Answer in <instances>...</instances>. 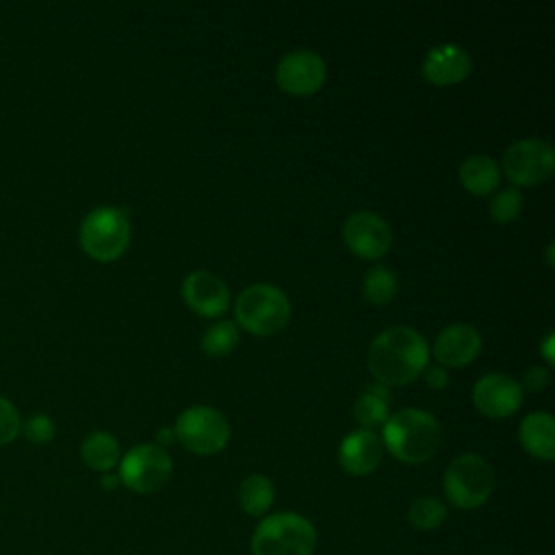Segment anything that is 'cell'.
Wrapping results in <instances>:
<instances>
[{
    "label": "cell",
    "instance_id": "1",
    "mask_svg": "<svg viewBox=\"0 0 555 555\" xmlns=\"http://www.w3.org/2000/svg\"><path fill=\"white\" fill-rule=\"evenodd\" d=\"M373 377L386 386H405L429 364L427 340L408 325H395L373 338L366 351Z\"/></svg>",
    "mask_w": 555,
    "mask_h": 555
},
{
    "label": "cell",
    "instance_id": "2",
    "mask_svg": "<svg viewBox=\"0 0 555 555\" xmlns=\"http://www.w3.org/2000/svg\"><path fill=\"white\" fill-rule=\"evenodd\" d=\"M442 440L440 423L418 408H403L388 414L382 429V444L405 464H423L436 455Z\"/></svg>",
    "mask_w": 555,
    "mask_h": 555
},
{
    "label": "cell",
    "instance_id": "3",
    "mask_svg": "<svg viewBox=\"0 0 555 555\" xmlns=\"http://www.w3.org/2000/svg\"><path fill=\"white\" fill-rule=\"evenodd\" d=\"M314 548V525L293 512L264 516L251 535V555H312Z\"/></svg>",
    "mask_w": 555,
    "mask_h": 555
},
{
    "label": "cell",
    "instance_id": "4",
    "mask_svg": "<svg viewBox=\"0 0 555 555\" xmlns=\"http://www.w3.org/2000/svg\"><path fill=\"white\" fill-rule=\"evenodd\" d=\"M234 317L249 334L271 336L286 327L291 319V301L286 293L273 284H251L238 293Z\"/></svg>",
    "mask_w": 555,
    "mask_h": 555
},
{
    "label": "cell",
    "instance_id": "5",
    "mask_svg": "<svg viewBox=\"0 0 555 555\" xmlns=\"http://www.w3.org/2000/svg\"><path fill=\"white\" fill-rule=\"evenodd\" d=\"M78 241L89 258L98 262L117 260L130 243L128 212L117 206L89 210L78 228Z\"/></svg>",
    "mask_w": 555,
    "mask_h": 555
},
{
    "label": "cell",
    "instance_id": "6",
    "mask_svg": "<svg viewBox=\"0 0 555 555\" xmlns=\"http://www.w3.org/2000/svg\"><path fill=\"white\" fill-rule=\"evenodd\" d=\"M442 488L451 505L457 509H477L494 490V470L486 457L477 453H462L447 466Z\"/></svg>",
    "mask_w": 555,
    "mask_h": 555
},
{
    "label": "cell",
    "instance_id": "7",
    "mask_svg": "<svg viewBox=\"0 0 555 555\" xmlns=\"http://www.w3.org/2000/svg\"><path fill=\"white\" fill-rule=\"evenodd\" d=\"M173 434L191 453L212 455L228 444L230 423L210 405H193L178 416Z\"/></svg>",
    "mask_w": 555,
    "mask_h": 555
},
{
    "label": "cell",
    "instance_id": "8",
    "mask_svg": "<svg viewBox=\"0 0 555 555\" xmlns=\"http://www.w3.org/2000/svg\"><path fill=\"white\" fill-rule=\"evenodd\" d=\"M173 464L169 453L158 444H137L119 460V481L137 492L152 494L171 477Z\"/></svg>",
    "mask_w": 555,
    "mask_h": 555
},
{
    "label": "cell",
    "instance_id": "9",
    "mask_svg": "<svg viewBox=\"0 0 555 555\" xmlns=\"http://www.w3.org/2000/svg\"><path fill=\"white\" fill-rule=\"evenodd\" d=\"M555 167V150L548 141L527 137L514 141L503 154V173L518 186H531L546 180Z\"/></svg>",
    "mask_w": 555,
    "mask_h": 555
},
{
    "label": "cell",
    "instance_id": "10",
    "mask_svg": "<svg viewBox=\"0 0 555 555\" xmlns=\"http://www.w3.org/2000/svg\"><path fill=\"white\" fill-rule=\"evenodd\" d=\"M345 245L360 258H382L392 243V230L388 221L373 210H356L343 223Z\"/></svg>",
    "mask_w": 555,
    "mask_h": 555
},
{
    "label": "cell",
    "instance_id": "11",
    "mask_svg": "<svg viewBox=\"0 0 555 555\" xmlns=\"http://www.w3.org/2000/svg\"><path fill=\"white\" fill-rule=\"evenodd\" d=\"M325 61L306 48L286 52L275 65L278 87L293 95L317 93L325 82Z\"/></svg>",
    "mask_w": 555,
    "mask_h": 555
},
{
    "label": "cell",
    "instance_id": "12",
    "mask_svg": "<svg viewBox=\"0 0 555 555\" xmlns=\"http://www.w3.org/2000/svg\"><path fill=\"white\" fill-rule=\"evenodd\" d=\"M473 403L490 418H505L520 408L522 390L520 384L505 373H486L475 382Z\"/></svg>",
    "mask_w": 555,
    "mask_h": 555
},
{
    "label": "cell",
    "instance_id": "13",
    "mask_svg": "<svg viewBox=\"0 0 555 555\" xmlns=\"http://www.w3.org/2000/svg\"><path fill=\"white\" fill-rule=\"evenodd\" d=\"M182 297L191 310L202 317H219L230 306L228 284L204 269L191 271L182 282Z\"/></svg>",
    "mask_w": 555,
    "mask_h": 555
},
{
    "label": "cell",
    "instance_id": "14",
    "mask_svg": "<svg viewBox=\"0 0 555 555\" xmlns=\"http://www.w3.org/2000/svg\"><path fill=\"white\" fill-rule=\"evenodd\" d=\"M481 349V336L470 323H451L434 340V358L440 366H466L477 358Z\"/></svg>",
    "mask_w": 555,
    "mask_h": 555
},
{
    "label": "cell",
    "instance_id": "15",
    "mask_svg": "<svg viewBox=\"0 0 555 555\" xmlns=\"http://www.w3.org/2000/svg\"><path fill=\"white\" fill-rule=\"evenodd\" d=\"M382 455H384L382 438L375 431L362 429V427L347 434L338 449V462L343 470L353 477L371 475L379 466Z\"/></svg>",
    "mask_w": 555,
    "mask_h": 555
},
{
    "label": "cell",
    "instance_id": "16",
    "mask_svg": "<svg viewBox=\"0 0 555 555\" xmlns=\"http://www.w3.org/2000/svg\"><path fill=\"white\" fill-rule=\"evenodd\" d=\"M473 69L470 54L457 43H438L423 59V76L431 85H453L464 80Z\"/></svg>",
    "mask_w": 555,
    "mask_h": 555
},
{
    "label": "cell",
    "instance_id": "17",
    "mask_svg": "<svg viewBox=\"0 0 555 555\" xmlns=\"http://www.w3.org/2000/svg\"><path fill=\"white\" fill-rule=\"evenodd\" d=\"M518 440L525 451L538 460L555 457V421L548 412H531L520 421Z\"/></svg>",
    "mask_w": 555,
    "mask_h": 555
},
{
    "label": "cell",
    "instance_id": "18",
    "mask_svg": "<svg viewBox=\"0 0 555 555\" xmlns=\"http://www.w3.org/2000/svg\"><path fill=\"white\" fill-rule=\"evenodd\" d=\"M460 182L473 195H488L499 189L501 169L486 154H473L460 165Z\"/></svg>",
    "mask_w": 555,
    "mask_h": 555
},
{
    "label": "cell",
    "instance_id": "19",
    "mask_svg": "<svg viewBox=\"0 0 555 555\" xmlns=\"http://www.w3.org/2000/svg\"><path fill=\"white\" fill-rule=\"evenodd\" d=\"M80 457L89 468L98 473H111V468H115L121 460V449L113 434L91 431L80 444Z\"/></svg>",
    "mask_w": 555,
    "mask_h": 555
},
{
    "label": "cell",
    "instance_id": "20",
    "mask_svg": "<svg viewBox=\"0 0 555 555\" xmlns=\"http://www.w3.org/2000/svg\"><path fill=\"white\" fill-rule=\"evenodd\" d=\"M275 499L273 481L264 475H249L238 486V505L249 516H264Z\"/></svg>",
    "mask_w": 555,
    "mask_h": 555
},
{
    "label": "cell",
    "instance_id": "21",
    "mask_svg": "<svg viewBox=\"0 0 555 555\" xmlns=\"http://www.w3.org/2000/svg\"><path fill=\"white\" fill-rule=\"evenodd\" d=\"M362 295L373 306L388 304L397 295V278H395V273L388 267H384V264L371 267L364 273V278H362Z\"/></svg>",
    "mask_w": 555,
    "mask_h": 555
},
{
    "label": "cell",
    "instance_id": "22",
    "mask_svg": "<svg viewBox=\"0 0 555 555\" xmlns=\"http://www.w3.org/2000/svg\"><path fill=\"white\" fill-rule=\"evenodd\" d=\"M408 520L418 531H436L447 520V505L436 496H416L410 503Z\"/></svg>",
    "mask_w": 555,
    "mask_h": 555
},
{
    "label": "cell",
    "instance_id": "23",
    "mask_svg": "<svg viewBox=\"0 0 555 555\" xmlns=\"http://www.w3.org/2000/svg\"><path fill=\"white\" fill-rule=\"evenodd\" d=\"M238 343V327L232 321H217L202 336V349L208 356H225Z\"/></svg>",
    "mask_w": 555,
    "mask_h": 555
},
{
    "label": "cell",
    "instance_id": "24",
    "mask_svg": "<svg viewBox=\"0 0 555 555\" xmlns=\"http://www.w3.org/2000/svg\"><path fill=\"white\" fill-rule=\"evenodd\" d=\"M522 210V193L518 186L499 189L488 204V212L496 223L514 221Z\"/></svg>",
    "mask_w": 555,
    "mask_h": 555
},
{
    "label": "cell",
    "instance_id": "25",
    "mask_svg": "<svg viewBox=\"0 0 555 555\" xmlns=\"http://www.w3.org/2000/svg\"><path fill=\"white\" fill-rule=\"evenodd\" d=\"M353 416L356 421L362 425V429H371L377 425H384L388 418V401L371 395V392H362L356 403H353Z\"/></svg>",
    "mask_w": 555,
    "mask_h": 555
},
{
    "label": "cell",
    "instance_id": "26",
    "mask_svg": "<svg viewBox=\"0 0 555 555\" xmlns=\"http://www.w3.org/2000/svg\"><path fill=\"white\" fill-rule=\"evenodd\" d=\"M20 434L28 442H33V444H48L56 436V425H54V421L48 414L37 412V414L28 416L22 423V431Z\"/></svg>",
    "mask_w": 555,
    "mask_h": 555
},
{
    "label": "cell",
    "instance_id": "27",
    "mask_svg": "<svg viewBox=\"0 0 555 555\" xmlns=\"http://www.w3.org/2000/svg\"><path fill=\"white\" fill-rule=\"evenodd\" d=\"M22 431V418L17 408L0 395V447L13 442Z\"/></svg>",
    "mask_w": 555,
    "mask_h": 555
},
{
    "label": "cell",
    "instance_id": "28",
    "mask_svg": "<svg viewBox=\"0 0 555 555\" xmlns=\"http://www.w3.org/2000/svg\"><path fill=\"white\" fill-rule=\"evenodd\" d=\"M548 369L546 366H531L525 371L522 382H520V390H529V392H538L548 384Z\"/></svg>",
    "mask_w": 555,
    "mask_h": 555
},
{
    "label": "cell",
    "instance_id": "29",
    "mask_svg": "<svg viewBox=\"0 0 555 555\" xmlns=\"http://www.w3.org/2000/svg\"><path fill=\"white\" fill-rule=\"evenodd\" d=\"M423 373H425V382H427L429 388H444L447 382H449L447 369L440 366V364H427Z\"/></svg>",
    "mask_w": 555,
    "mask_h": 555
},
{
    "label": "cell",
    "instance_id": "30",
    "mask_svg": "<svg viewBox=\"0 0 555 555\" xmlns=\"http://www.w3.org/2000/svg\"><path fill=\"white\" fill-rule=\"evenodd\" d=\"M553 345H555V334L548 332V334L544 336V340L540 343V353H542V358L546 360V364H553Z\"/></svg>",
    "mask_w": 555,
    "mask_h": 555
},
{
    "label": "cell",
    "instance_id": "31",
    "mask_svg": "<svg viewBox=\"0 0 555 555\" xmlns=\"http://www.w3.org/2000/svg\"><path fill=\"white\" fill-rule=\"evenodd\" d=\"M364 392H371V395H377V397H382V399H386L388 401V397H390V392H388V386L386 384H382V382H375V384H369L366 388H364Z\"/></svg>",
    "mask_w": 555,
    "mask_h": 555
},
{
    "label": "cell",
    "instance_id": "32",
    "mask_svg": "<svg viewBox=\"0 0 555 555\" xmlns=\"http://www.w3.org/2000/svg\"><path fill=\"white\" fill-rule=\"evenodd\" d=\"M173 438H176V434H173V429H169V427H163L158 434H156V440L160 442L158 447H163V444H169V442H173Z\"/></svg>",
    "mask_w": 555,
    "mask_h": 555
},
{
    "label": "cell",
    "instance_id": "33",
    "mask_svg": "<svg viewBox=\"0 0 555 555\" xmlns=\"http://www.w3.org/2000/svg\"><path fill=\"white\" fill-rule=\"evenodd\" d=\"M100 483H102L104 488L113 490V488H117V483H121V481H119V477H117V475H111V473H102V479H100Z\"/></svg>",
    "mask_w": 555,
    "mask_h": 555
}]
</instances>
